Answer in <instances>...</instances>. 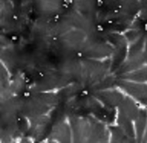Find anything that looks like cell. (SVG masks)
Returning <instances> with one entry per match:
<instances>
[{
	"label": "cell",
	"instance_id": "obj_1",
	"mask_svg": "<svg viewBox=\"0 0 147 143\" xmlns=\"http://www.w3.org/2000/svg\"><path fill=\"white\" fill-rule=\"evenodd\" d=\"M88 119L90 127L87 141L91 143L107 142L109 133L104 126L92 118H89Z\"/></svg>",
	"mask_w": 147,
	"mask_h": 143
},
{
	"label": "cell",
	"instance_id": "obj_2",
	"mask_svg": "<svg viewBox=\"0 0 147 143\" xmlns=\"http://www.w3.org/2000/svg\"><path fill=\"white\" fill-rule=\"evenodd\" d=\"M117 85L140 102H147V86L123 80H117Z\"/></svg>",
	"mask_w": 147,
	"mask_h": 143
},
{
	"label": "cell",
	"instance_id": "obj_3",
	"mask_svg": "<svg viewBox=\"0 0 147 143\" xmlns=\"http://www.w3.org/2000/svg\"><path fill=\"white\" fill-rule=\"evenodd\" d=\"M93 96L107 106L113 108L119 106L124 98L121 93L116 90L99 91L92 92Z\"/></svg>",
	"mask_w": 147,
	"mask_h": 143
},
{
	"label": "cell",
	"instance_id": "obj_4",
	"mask_svg": "<svg viewBox=\"0 0 147 143\" xmlns=\"http://www.w3.org/2000/svg\"><path fill=\"white\" fill-rule=\"evenodd\" d=\"M119 106V114L131 120H135L137 118L139 114L138 108L136 104L131 98H124Z\"/></svg>",
	"mask_w": 147,
	"mask_h": 143
},
{
	"label": "cell",
	"instance_id": "obj_5",
	"mask_svg": "<svg viewBox=\"0 0 147 143\" xmlns=\"http://www.w3.org/2000/svg\"><path fill=\"white\" fill-rule=\"evenodd\" d=\"M117 80L112 76H107L100 80L90 88L91 93L102 91L106 89L113 88L117 85Z\"/></svg>",
	"mask_w": 147,
	"mask_h": 143
},
{
	"label": "cell",
	"instance_id": "obj_6",
	"mask_svg": "<svg viewBox=\"0 0 147 143\" xmlns=\"http://www.w3.org/2000/svg\"><path fill=\"white\" fill-rule=\"evenodd\" d=\"M131 120L124 115L119 114L118 121L120 128L129 138L134 141L135 133Z\"/></svg>",
	"mask_w": 147,
	"mask_h": 143
},
{
	"label": "cell",
	"instance_id": "obj_7",
	"mask_svg": "<svg viewBox=\"0 0 147 143\" xmlns=\"http://www.w3.org/2000/svg\"><path fill=\"white\" fill-rule=\"evenodd\" d=\"M115 111L114 108L106 106L101 107L94 115L97 118L102 121L110 123L115 120Z\"/></svg>",
	"mask_w": 147,
	"mask_h": 143
},
{
	"label": "cell",
	"instance_id": "obj_8",
	"mask_svg": "<svg viewBox=\"0 0 147 143\" xmlns=\"http://www.w3.org/2000/svg\"><path fill=\"white\" fill-rule=\"evenodd\" d=\"M110 130L112 134L111 140L113 142H134V141L129 138L120 127H111Z\"/></svg>",
	"mask_w": 147,
	"mask_h": 143
},
{
	"label": "cell",
	"instance_id": "obj_9",
	"mask_svg": "<svg viewBox=\"0 0 147 143\" xmlns=\"http://www.w3.org/2000/svg\"><path fill=\"white\" fill-rule=\"evenodd\" d=\"M136 119L137 138L138 140H140L142 136L143 130L146 120V115L145 113L142 111L139 112L138 115Z\"/></svg>",
	"mask_w": 147,
	"mask_h": 143
},
{
	"label": "cell",
	"instance_id": "obj_10",
	"mask_svg": "<svg viewBox=\"0 0 147 143\" xmlns=\"http://www.w3.org/2000/svg\"><path fill=\"white\" fill-rule=\"evenodd\" d=\"M30 95H31L30 93L28 92H25L23 94L24 96L26 97V98H28L30 96Z\"/></svg>",
	"mask_w": 147,
	"mask_h": 143
},
{
	"label": "cell",
	"instance_id": "obj_11",
	"mask_svg": "<svg viewBox=\"0 0 147 143\" xmlns=\"http://www.w3.org/2000/svg\"><path fill=\"white\" fill-rule=\"evenodd\" d=\"M30 79L28 77H26L25 78V82L26 83H28L30 82Z\"/></svg>",
	"mask_w": 147,
	"mask_h": 143
},
{
	"label": "cell",
	"instance_id": "obj_12",
	"mask_svg": "<svg viewBox=\"0 0 147 143\" xmlns=\"http://www.w3.org/2000/svg\"><path fill=\"white\" fill-rule=\"evenodd\" d=\"M39 76L42 77H44V73H42V72H40V73H39Z\"/></svg>",
	"mask_w": 147,
	"mask_h": 143
},
{
	"label": "cell",
	"instance_id": "obj_13",
	"mask_svg": "<svg viewBox=\"0 0 147 143\" xmlns=\"http://www.w3.org/2000/svg\"><path fill=\"white\" fill-rule=\"evenodd\" d=\"M18 121H20L21 119L20 118H18Z\"/></svg>",
	"mask_w": 147,
	"mask_h": 143
}]
</instances>
